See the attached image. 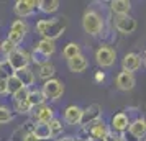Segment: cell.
Returning <instances> with one entry per match:
<instances>
[{"mask_svg": "<svg viewBox=\"0 0 146 141\" xmlns=\"http://www.w3.org/2000/svg\"><path fill=\"white\" fill-rule=\"evenodd\" d=\"M36 31L44 40L54 41L66 31V23L61 21V18H56V20H40L36 23Z\"/></svg>", "mask_w": 146, "mask_h": 141, "instance_id": "1", "label": "cell"}, {"mask_svg": "<svg viewBox=\"0 0 146 141\" xmlns=\"http://www.w3.org/2000/svg\"><path fill=\"white\" fill-rule=\"evenodd\" d=\"M82 28H84V31L89 33L90 36L100 34L102 30H104L102 17H100L95 10H86V12H84V17H82Z\"/></svg>", "mask_w": 146, "mask_h": 141, "instance_id": "2", "label": "cell"}, {"mask_svg": "<svg viewBox=\"0 0 146 141\" xmlns=\"http://www.w3.org/2000/svg\"><path fill=\"white\" fill-rule=\"evenodd\" d=\"M41 92H43L46 100H59L62 97V94H64V84L53 77V79H49V81H46L43 84Z\"/></svg>", "mask_w": 146, "mask_h": 141, "instance_id": "3", "label": "cell"}, {"mask_svg": "<svg viewBox=\"0 0 146 141\" xmlns=\"http://www.w3.org/2000/svg\"><path fill=\"white\" fill-rule=\"evenodd\" d=\"M115 59H117V53L115 49L110 46H100L97 51H95V61L100 67H110L115 64Z\"/></svg>", "mask_w": 146, "mask_h": 141, "instance_id": "4", "label": "cell"}, {"mask_svg": "<svg viewBox=\"0 0 146 141\" xmlns=\"http://www.w3.org/2000/svg\"><path fill=\"white\" fill-rule=\"evenodd\" d=\"M7 61H8V64L12 66V69H13L15 72H18V71H21V69H27V67H28L30 56H28L25 51L17 49V51H13L12 54H8Z\"/></svg>", "mask_w": 146, "mask_h": 141, "instance_id": "5", "label": "cell"}, {"mask_svg": "<svg viewBox=\"0 0 146 141\" xmlns=\"http://www.w3.org/2000/svg\"><path fill=\"white\" fill-rule=\"evenodd\" d=\"M136 26H138L136 20L130 15H120V17L115 18V28L121 34H131L136 30Z\"/></svg>", "mask_w": 146, "mask_h": 141, "instance_id": "6", "label": "cell"}, {"mask_svg": "<svg viewBox=\"0 0 146 141\" xmlns=\"http://www.w3.org/2000/svg\"><path fill=\"white\" fill-rule=\"evenodd\" d=\"M100 115H102V107H100L99 103H92V105H89L87 108H84L80 125H82V126H89V125H92V123H95L97 120H100Z\"/></svg>", "mask_w": 146, "mask_h": 141, "instance_id": "7", "label": "cell"}, {"mask_svg": "<svg viewBox=\"0 0 146 141\" xmlns=\"http://www.w3.org/2000/svg\"><path fill=\"white\" fill-rule=\"evenodd\" d=\"M38 8V2L36 0H17L15 2V13L25 18V17H30L33 15V12Z\"/></svg>", "mask_w": 146, "mask_h": 141, "instance_id": "8", "label": "cell"}, {"mask_svg": "<svg viewBox=\"0 0 146 141\" xmlns=\"http://www.w3.org/2000/svg\"><path fill=\"white\" fill-rule=\"evenodd\" d=\"M141 62H143V59H141L139 54L128 53L121 59V67H123L125 72H135V71H138L139 67H141Z\"/></svg>", "mask_w": 146, "mask_h": 141, "instance_id": "9", "label": "cell"}, {"mask_svg": "<svg viewBox=\"0 0 146 141\" xmlns=\"http://www.w3.org/2000/svg\"><path fill=\"white\" fill-rule=\"evenodd\" d=\"M86 128L89 130V134H90V140L92 141H104L107 133H108L107 125L102 120H97L95 123H92V125H89Z\"/></svg>", "mask_w": 146, "mask_h": 141, "instance_id": "10", "label": "cell"}, {"mask_svg": "<svg viewBox=\"0 0 146 141\" xmlns=\"http://www.w3.org/2000/svg\"><path fill=\"white\" fill-rule=\"evenodd\" d=\"M31 115L35 117V120L36 123L40 121V123H49V121L53 120V108L48 107V105H40V107H33L31 110Z\"/></svg>", "mask_w": 146, "mask_h": 141, "instance_id": "11", "label": "cell"}, {"mask_svg": "<svg viewBox=\"0 0 146 141\" xmlns=\"http://www.w3.org/2000/svg\"><path fill=\"white\" fill-rule=\"evenodd\" d=\"M82 113H84V110L77 105H69V107L64 110V120L66 123L69 125H80V121H82Z\"/></svg>", "mask_w": 146, "mask_h": 141, "instance_id": "12", "label": "cell"}, {"mask_svg": "<svg viewBox=\"0 0 146 141\" xmlns=\"http://www.w3.org/2000/svg\"><path fill=\"white\" fill-rule=\"evenodd\" d=\"M117 87L120 89V90H125V92H128V90H131L133 87H135V75L131 74V72H120L118 75H117Z\"/></svg>", "mask_w": 146, "mask_h": 141, "instance_id": "13", "label": "cell"}, {"mask_svg": "<svg viewBox=\"0 0 146 141\" xmlns=\"http://www.w3.org/2000/svg\"><path fill=\"white\" fill-rule=\"evenodd\" d=\"M128 133L131 134L135 140L143 138V136L146 134V120H145V118H136L133 123H130Z\"/></svg>", "mask_w": 146, "mask_h": 141, "instance_id": "14", "label": "cell"}, {"mask_svg": "<svg viewBox=\"0 0 146 141\" xmlns=\"http://www.w3.org/2000/svg\"><path fill=\"white\" fill-rule=\"evenodd\" d=\"M33 134L40 141L53 140V134H51L49 123H40V121H38V123H35V125H33Z\"/></svg>", "mask_w": 146, "mask_h": 141, "instance_id": "15", "label": "cell"}, {"mask_svg": "<svg viewBox=\"0 0 146 141\" xmlns=\"http://www.w3.org/2000/svg\"><path fill=\"white\" fill-rule=\"evenodd\" d=\"M67 67L72 72H84L87 67H89V62H87L84 54H79V56H76V58L67 61Z\"/></svg>", "mask_w": 146, "mask_h": 141, "instance_id": "16", "label": "cell"}, {"mask_svg": "<svg viewBox=\"0 0 146 141\" xmlns=\"http://www.w3.org/2000/svg\"><path fill=\"white\" fill-rule=\"evenodd\" d=\"M112 128H113V131L117 133H123L125 130H128L130 128V121H128V117H126L125 113H117V115H113V118H112Z\"/></svg>", "mask_w": 146, "mask_h": 141, "instance_id": "17", "label": "cell"}, {"mask_svg": "<svg viewBox=\"0 0 146 141\" xmlns=\"http://www.w3.org/2000/svg\"><path fill=\"white\" fill-rule=\"evenodd\" d=\"M110 8H112V12L117 17H120V15H128L130 10H131V3L128 0H113V2H110Z\"/></svg>", "mask_w": 146, "mask_h": 141, "instance_id": "18", "label": "cell"}, {"mask_svg": "<svg viewBox=\"0 0 146 141\" xmlns=\"http://www.w3.org/2000/svg\"><path fill=\"white\" fill-rule=\"evenodd\" d=\"M38 10L41 13H56L59 10V2L58 0H40L38 2Z\"/></svg>", "mask_w": 146, "mask_h": 141, "instance_id": "19", "label": "cell"}, {"mask_svg": "<svg viewBox=\"0 0 146 141\" xmlns=\"http://www.w3.org/2000/svg\"><path fill=\"white\" fill-rule=\"evenodd\" d=\"M15 75L20 79V82L23 84V87L30 89V85H33L35 74H33V71H31L30 67H27V69H21V71H18V72H15Z\"/></svg>", "mask_w": 146, "mask_h": 141, "instance_id": "20", "label": "cell"}, {"mask_svg": "<svg viewBox=\"0 0 146 141\" xmlns=\"http://www.w3.org/2000/svg\"><path fill=\"white\" fill-rule=\"evenodd\" d=\"M35 48H36L38 51H41V53L44 54V56H48V58H49L51 54H54V51H56V44H54V41L44 40V38H43L41 41H38Z\"/></svg>", "mask_w": 146, "mask_h": 141, "instance_id": "21", "label": "cell"}, {"mask_svg": "<svg viewBox=\"0 0 146 141\" xmlns=\"http://www.w3.org/2000/svg\"><path fill=\"white\" fill-rule=\"evenodd\" d=\"M44 95L41 92L40 89H36V90H30V95H28V103L31 105V107H40V105H44Z\"/></svg>", "mask_w": 146, "mask_h": 141, "instance_id": "22", "label": "cell"}, {"mask_svg": "<svg viewBox=\"0 0 146 141\" xmlns=\"http://www.w3.org/2000/svg\"><path fill=\"white\" fill-rule=\"evenodd\" d=\"M79 54H80V46L77 43H67L64 46V49H62V58L67 61L76 58V56H79Z\"/></svg>", "mask_w": 146, "mask_h": 141, "instance_id": "23", "label": "cell"}, {"mask_svg": "<svg viewBox=\"0 0 146 141\" xmlns=\"http://www.w3.org/2000/svg\"><path fill=\"white\" fill-rule=\"evenodd\" d=\"M54 72H56V69H54V66L51 64V62H46V64H43V66H40V71H38V75H40L43 81L46 82L49 81V79H53Z\"/></svg>", "mask_w": 146, "mask_h": 141, "instance_id": "24", "label": "cell"}, {"mask_svg": "<svg viewBox=\"0 0 146 141\" xmlns=\"http://www.w3.org/2000/svg\"><path fill=\"white\" fill-rule=\"evenodd\" d=\"M23 89V84L20 82V79L17 77V75H12L10 79H7V90H8V94L10 95H15L18 90H21Z\"/></svg>", "mask_w": 146, "mask_h": 141, "instance_id": "25", "label": "cell"}, {"mask_svg": "<svg viewBox=\"0 0 146 141\" xmlns=\"http://www.w3.org/2000/svg\"><path fill=\"white\" fill-rule=\"evenodd\" d=\"M13 74H15V71L12 69V66L8 64V61L7 59L0 61V79H2V81H7V79H10Z\"/></svg>", "mask_w": 146, "mask_h": 141, "instance_id": "26", "label": "cell"}, {"mask_svg": "<svg viewBox=\"0 0 146 141\" xmlns=\"http://www.w3.org/2000/svg\"><path fill=\"white\" fill-rule=\"evenodd\" d=\"M10 31H13V33L20 34V36H23V38H25V34L28 33V25H27V21H23V20H15L13 23H12V26H10Z\"/></svg>", "mask_w": 146, "mask_h": 141, "instance_id": "27", "label": "cell"}, {"mask_svg": "<svg viewBox=\"0 0 146 141\" xmlns=\"http://www.w3.org/2000/svg\"><path fill=\"white\" fill-rule=\"evenodd\" d=\"M30 59L33 61L35 64H38V66H43V64L49 62V61H48V56H44V54L41 53V51H38L36 48H33V51H31V56H30Z\"/></svg>", "mask_w": 146, "mask_h": 141, "instance_id": "28", "label": "cell"}, {"mask_svg": "<svg viewBox=\"0 0 146 141\" xmlns=\"http://www.w3.org/2000/svg\"><path fill=\"white\" fill-rule=\"evenodd\" d=\"M31 110H33V107L28 103V100L25 102H15V112L20 115H28L31 113Z\"/></svg>", "mask_w": 146, "mask_h": 141, "instance_id": "29", "label": "cell"}, {"mask_svg": "<svg viewBox=\"0 0 146 141\" xmlns=\"http://www.w3.org/2000/svg\"><path fill=\"white\" fill-rule=\"evenodd\" d=\"M0 51L8 56V54H12L13 51H17V44H15V43H12V41L7 38V40H3L2 43H0Z\"/></svg>", "mask_w": 146, "mask_h": 141, "instance_id": "30", "label": "cell"}, {"mask_svg": "<svg viewBox=\"0 0 146 141\" xmlns=\"http://www.w3.org/2000/svg\"><path fill=\"white\" fill-rule=\"evenodd\" d=\"M49 128H51L53 138H56V136H59V134L62 133V123H61L58 118H53V120L49 121Z\"/></svg>", "mask_w": 146, "mask_h": 141, "instance_id": "31", "label": "cell"}, {"mask_svg": "<svg viewBox=\"0 0 146 141\" xmlns=\"http://www.w3.org/2000/svg\"><path fill=\"white\" fill-rule=\"evenodd\" d=\"M12 120V112L5 105H0V123H8Z\"/></svg>", "mask_w": 146, "mask_h": 141, "instance_id": "32", "label": "cell"}, {"mask_svg": "<svg viewBox=\"0 0 146 141\" xmlns=\"http://www.w3.org/2000/svg\"><path fill=\"white\" fill-rule=\"evenodd\" d=\"M28 95H30V89L23 87L21 90H18V92L13 95V100L15 102H25V100H28Z\"/></svg>", "mask_w": 146, "mask_h": 141, "instance_id": "33", "label": "cell"}, {"mask_svg": "<svg viewBox=\"0 0 146 141\" xmlns=\"http://www.w3.org/2000/svg\"><path fill=\"white\" fill-rule=\"evenodd\" d=\"M104 141H121V134L115 133V131H108Z\"/></svg>", "mask_w": 146, "mask_h": 141, "instance_id": "34", "label": "cell"}, {"mask_svg": "<svg viewBox=\"0 0 146 141\" xmlns=\"http://www.w3.org/2000/svg\"><path fill=\"white\" fill-rule=\"evenodd\" d=\"M8 94V90H7V81H2L0 79V95H5Z\"/></svg>", "mask_w": 146, "mask_h": 141, "instance_id": "35", "label": "cell"}, {"mask_svg": "<svg viewBox=\"0 0 146 141\" xmlns=\"http://www.w3.org/2000/svg\"><path fill=\"white\" fill-rule=\"evenodd\" d=\"M23 141H40L36 136L33 134V131H30V133L25 134V138H23Z\"/></svg>", "mask_w": 146, "mask_h": 141, "instance_id": "36", "label": "cell"}, {"mask_svg": "<svg viewBox=\"0 0 146 141\" xmlns=\"http://www.w3.org/2000/svg\"><path fill=\"white\" fill-rule=\"evenodd\" d=\"M95 81L97 82H104L105 81V74H104V72H97V74H95Z\"/></svg>", "mask_w": 146, "mask_h": 141, "instance_id": "37", "label": "cell"}, {"mask_svg": "<svg viewBox=\"0 0 146 141\" xmlns=\"http://www.w3.org/2000/svg\"><path fill=\"white\" fill-rule=\"evenodd\" d=\"M58 141H77L74 136H62V138H58Z\"/></svg>", "mask_w": 146, "mask_h": 141, "instance_id": "38", "label": "cell"}, {"mask_svg": "<svg viewBox=\"0 0 146 141\" xmlns=\"http://www.w3.org/2000/svg\"><path fill=\"white\" fill-rule=\"evenodd\" d=\"M143 64H145V67H146V54H145V58H143Z\"/></svg>", "mask_w": 146, "mask_h": 141, "instance_id": "39", "label": "cell"}, {"mask_svg": "<svg viewBox=\"0 0 146 141\" xmlns=\"http://www.w3.org/2000/svg\"><path fill=\"white\" fill-rule=\"evenodd\" d=\"M145 141H146V140H145Z\"/></svg>", "mask_w": 146, "mask_h": 141, "instance_id": "40", "label": "cell"}]
</instances>
